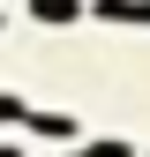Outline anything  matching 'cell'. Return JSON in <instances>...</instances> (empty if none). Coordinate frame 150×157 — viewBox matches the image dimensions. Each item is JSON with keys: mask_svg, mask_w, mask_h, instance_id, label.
I'll use <instances>...</instances> for the list:
<instances>
[{"mask_svg": "<svg viewBox=\"0 0 150 157\" xmlns=\"http://www.w3.org/2000/svg\"><path fill=\"white\" fill-rule=\"evenodd\" d=\"M75 157H128V142H90V150H75Z\"/></svg>", "mask_w": 150, "mask_h": 157, "instance_id": "cell-1", "label": "cell"}]
</instances>
